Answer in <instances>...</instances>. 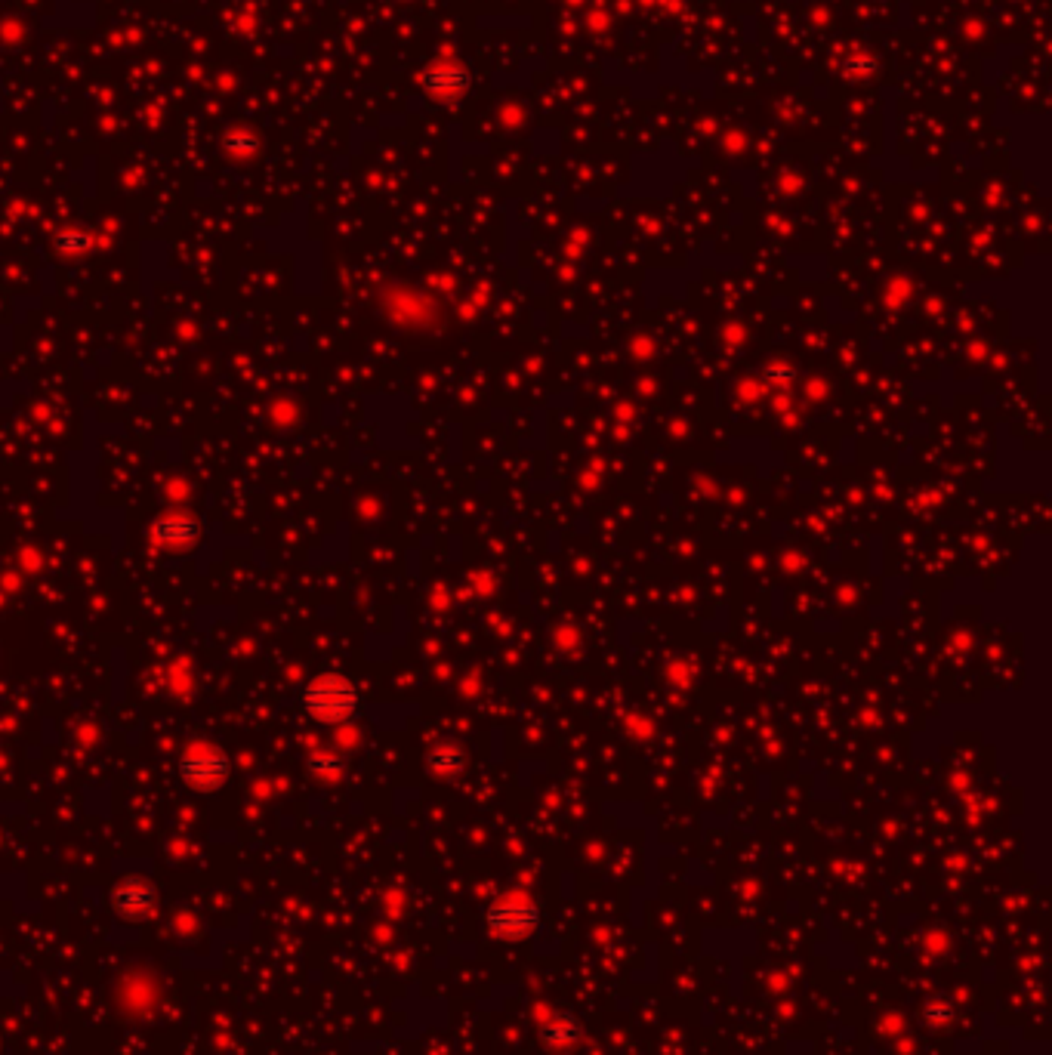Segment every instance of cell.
<instances>
[{"label": "cell", "mask_w": 1052, "mask_h": 1055, "mask_svg": "<svg viewBox=\"0 0 1052 1055\" xmlns=\"http://www.w3.org/2000/svg\"><path fill=\"white\" fill-rule=\"evenodd\" d=\"M118 904L124 907V914L127 911H142V907L149 904V889H145V886H124L118 892Z\"/></svg>", "instance_id": "6"}, {"label": "cell", "mask_w": 1052, "mask_h": 1055, "mask_svg": "<svg viewBox=\"0 0 1052 1055\" xmlns=\"http://www.w3.org/2000/svg\"><path fill=\"white\" fill-rule=\"evenodd\" d=\"M309 769L315 772V775H340V759L337 756H331V753H318V756H312L309 759Z\"/></svg>", "instance_id": "7"}, {"label": "cell", "mask_w": 1052, "mask_h": 1055, "mask_svg": "<svg viewBox=\"0 0 1052 1055\" xmlns=\"http://www.w3.org/2000/svg\"><path fill=\"white\" fill-rule=\"evenodd\" d=\"M423 90L435 99H457L469 90V71L457 62H435L423 71Z\"/></svg>", "instance_id": "3"}, {"label": "cell", "mask_w": 1052, "mask_h": 1055, "mask_svg": "<svg viewBox=\"0 0 1052 1055\" xmlns=\"http://www.w3.org/2000/svg\"><path fill=\"white\" fill-rule=\"evenodd\" d=\"M303 707L315 722L324 725H340L346 722L355 707H358V695L355 685L337 673H324L318 679H312L303 691Z\"/></svg>", "instance_id": "1"}, {"label": "cell", "mask_w": 1052, "mask_h": 1055, "mask_svg": "<svg viewBox=\"0 0 1052 1055\" xmlns=\"http://www.w3.org/2000/svg\"><path fill=\"white\" fill-rule=\"evenodd\" d=\"M56 247H59L62 253H68V257H81V253H87V250L93 247V238H90L87 232L71 229V232H62V235L56 238Z\"/></svg>", "instance_id": "5"}, {"label": "cell", "mask_w": 1052, "mask_h": 1055, "mask_svg": "<svg viewBox=\"0 0 1052 1055\" xmlns=\"http://www.w3.org/2000/svg\"><path fill=\"white\" fill-rule=\"evenodd\" d=\"M152 540L158 543V547H167V550H186L198 540V522L183 516V513L164 516V519H158L152 525Z\"/></svg>", "instance_id": "4"}, {"label": "cell", "mask_w": 1052, "mask_h": 1055, "mask_svg": "<svg viewBox=\"0 0 1052 1055\" xmlns=\"http://www.w3.org/2000/svg\"><path fill=\"white\" fill-rule=\"evenodd\" d=\"M179 772H183V781L192 787V790H201V793H213L220 790L229 778V762L220 750L213 747H195L192 753L183 756V762H179Z\"/></svg>", "instance_id": "2"}]
</instances>
